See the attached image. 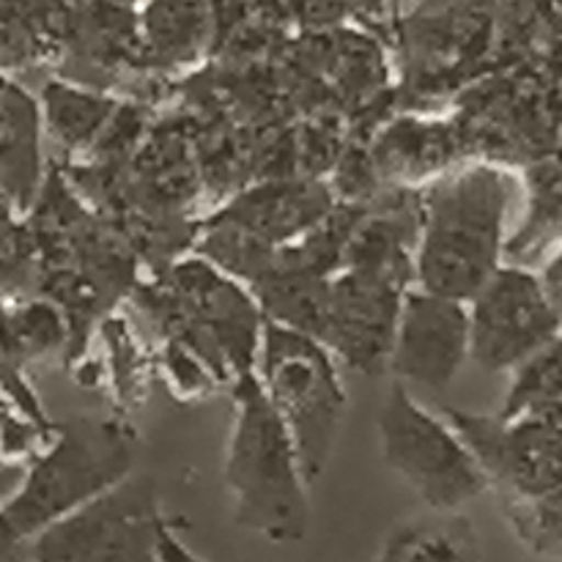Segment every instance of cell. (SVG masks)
Here are the masks:
<instances>
[{"instance_id":"17","label":"cell","mask_w":562,"mask_h":562,"mask_svg":"<svg viewBox=\"0 0 562 562\" xmlns=\"http://www.w3.org/2000/svg\"><path fill=\"white\" fill-rule=\"evenodd\" d=\"M159 558L162 562H206L201 554L192 552L184 541L173 532V527L162 532V541H159Z\"/></svg>"},{"instance_id":"2","label":"cell","mask_w":562,"mask_h":562,"mask_svg":"<svg viewBox=\"0 0 562 562\" xmlns=\"http://www.w3.org/2000/svg\"><path fill=\"white\" fill-rule=\"evenodd\" d=\"M510 187L492 165L448 173L423 198L417 289L470 305L499 269Z\"/></svg>"},{"instance_id":"12","label":"cell","mask_w":562,"mask_h":562,"mask_svg":"<svg viewBox=\"0 0 562 562\" xmlns=\"http://www.w3.org/2000/svg\"><path fill=\"white\" fill-rule=\"evenodd\" d=\"M38 179L36 104L16 86L0 80V192L25 206Z\"/></svg>"},{"instance_id":"1","label":"cell","mask_w":562,"mask_h":562,"mask_svg":"<svg viewBox=\"0 0 562 562\" xmlns=\"http://www.w3.org/2000/svg\"><path fill=\"white\" fill-rule=\"evenodd\" d=\"M225 488L241 530L278 547L305 541L311 497L300 453L256 371L241 373L234 390V426L225 450Z\"/></svg>"},{"instance_id":"13","label":"cell","mask_w":562,"mask_h":562,"mask_svg":"<svg viewBox=\"0 0 562 562\" xmlns=\"http://www.w3.org/2000/svg\"><path fill=\"white\" fill-rule=\"evenodd\" d=\"M503 417H538L562 426V338L514 373Z\"/></svg>"},{"instance_id":"15","label":"cell","mask_w":562,"mask_h":562,"mask_svg":"<svg viewBox=\"0 0 562 562\" xmlns=\"http://www.w3.org/2000/svg\"><path fill=\"white\" fill-rule=\"evenodd\" d=\"M33 53L31 22L20 5L0 0V66H14Z\"/></svg>"},{"instance_id":"9","label":"cell","mask_w":562,"mask_h":562,"mask_svg":"<svg viewBox=\"0 0 562 562\" xmlns=\"http://www.w3.org/2000/svg\"><path fill=\"white\" fill-rule=\"evenodd\" d=\"M477 464L508 505H527L562 492V426L538 417H486L448 409Z\"/></svg>"},{"instance_id":"14","label":"cell","mask_w":562,"mask_h":562,"mask_svg":"<svg viewBox=\"0 0 562 562\" xmlns=\"http://www.w3.org/2000/svg\"><path fill=\"white\" fill-rule=\"evenodd\" d=\"M44 102H47L49 126L69 146H80V143L91 140L110 113V104L102 102V99L71 91V88L58 86V82L47 88Z\"/></svg>"},{"instance_id":"7","label":"cell","mask_w":562,"mask_h":562,"mask_svg":"<svg viewBox=\"0 0 562 562\" xmlns=\"http://www.w3.org/2000/svg\"><path fill=\"white\" fill-rule=\"evenodd\" d=\"M154 477L130 475L33 538V562H162L168 530Z\"/></svg>"},{"instance_id":"18","label":"cell","mask_w":562,"mask_h":562,"mask_svg":"<svg viewBox=\"0 0 562 562\" xmlns=\"http://www.w3.org/2000/svg\"><path fill=\"white\" fill-rule=\"evenodd\" d=\"M541 283H543V289H547L549 300H552V305L558 307V313L562 318V250L552 258V261L547 263V269H543V274H541Z\"/></svg>"},{"instance_id":"19","label":"cell","mask_w":562,"mask_h":562,"mask_svg":"<svg viewBox=\"0 0 562 562\" xmlns=\"http://www.w3.org/2000/svg\"><path fill=\"white\" fill-rule=\"evenodd\" d=\"M3 198L5 195H3V192H0V214H3ZM0 220H3V217H0Z\"/></svg>"},{"instance_id":"16","label":"cell","mask_w":562,"mask_h":562,"mask_svg":"<svg viewBox=\"0 0 562 562\" xmlns=\"http://www.w3.org/2000/svg\"><path fill=\"white\" fill-rule=\"evenodd\" d=\"M22 541L25 538L11 527V521L0 510V562H33L31 552H25Z\"/></svg>"},{"instance_id":"5","label":"cell","mask_w":562,"mask_h":562,"mask_svg":"<svg viewBox=\"0 0 562 562\" xmlns=\"http://www.w3.org/2000/svg\"><path fill=\"white\" fill-rule=\"evenodd\" d=\"M415 278L398 241L373 231L355 245L351 269L329 289L322 344L362 373H376L390 362L398 327L404 280Z\"/></svg>"},{"instance_id":"6","label":"cell","mask_w":562,"mask_h":562,"mask_svg":"<svg viewBox=\"0 0 562 562\" xmlns=\"http://www.w3.org/2000/svg\"><path fill=\"white\" fill-rule=\"evenodd\" d=\"M379 445L384 464L431 510H461L488 486L470 445L450 426L393 382L379 412Z\"/></svg>"},{"instance_id":"8","label":"cell","mask_w":562,"mask_h":562,"mask_svg":"<svg viewBox=\"0 0 562 562\" xmlns=\"http://www.w3.org/2000/svg\"><path fill=\"white\" fill-rule=\"evenodd\" d=\"M470 360L488 373H516L560 338L562 318L541 278L499 267L470 302Z\"/></svg>"},{"instance_id":"10","label":"cell","mask_w":562,"mask_h":562,"mask_svg":"<svg viewBox=\"0 0 562 562\" xmlns=\"http://www.w3.org/2000/svg\"><path fill=\"white\" fill-rule=\"evenodd\" d=\"M470 360V307L467 302L406 291L387 368L404 387L442 390Z\"/></svg>"},{"instance_id":"4","label":"cell","mask_w":562,"mask_h":562,"mask_svg":"<svg viewBox=\"0 0 562 562\" xmlns=\"http://www.w3.org/2000/svg\"><path fill=\"white\" fill-rule=\"evenodd\" d=\"M256 362L258 382L294 439L307 483H316L333 459L346 412L333 355L313 335L263 318Z\"/></svg>"},{"instance_id":"3","label":"cell","mask_w":562,"mask_h":562,"mask_svg":"<svg viewBox=\"0 0 562 562\" xmlns=\"http://www.w3.org/2000/svg\"><path fill=\"white\" fill-rule=\"evenodd\" d=\"M135 437L110 417L80 415L64 423L47 456L33 464L25 486L3 508L22 538H36L49 525L93 503L132 475Z\"/></svg>"},{"instance_id":"11","label":"cell","mask_w":562,"mask_h":562,"mask_svg":"<svg viewBox=\"0 0 562 562\" xmlns=\"http://www.w3.org/2000/svg\"><path fill=\"white\" fill-rule=\"evenodd\" d=\"M376 562H483L481 532L461 510H431L398 521Z\"/></svg>"}]
</instances>
